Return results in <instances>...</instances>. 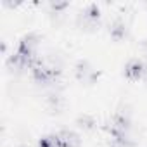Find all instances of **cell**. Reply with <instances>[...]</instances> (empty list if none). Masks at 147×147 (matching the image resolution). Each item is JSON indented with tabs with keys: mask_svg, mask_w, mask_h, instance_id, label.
Returning <instances> with one entry per match:
<instances>
[{
	"mask_svg": "<svg viewBox=\"0 0 147 147\" xmlns=\"http://www.w3.org/2000/svg\"><path fill=\"white\" fill-rule=\"evenodd\" d=\"M38 43H40L38 35H35V33H28V35L21 40V43H19V50H18V52H21V54H24V55H28V57H33L35 52H36Z\"/></svg>",
	"mask_w": 147,
	"mask_h": 147,
	"instance_id": "6da1fadb",
	"label": "cell"
},
{
	"mask_svg": "<svg viewBox=\"0 0 147 147\" xmlns=\"http://www.w3.org/2000/svg\"><path fill=\"white\" fill-rule=\"evenodd\" d=\"M57 140H59V147H78L80 145V137L69 130L57 133Z\"/></svg>",
	"mask_w": 147,
	"mask_h": 147,
	"instance_id": "7a4b0ae2",
	"label": "cell"
},
{
	"mask_svg": "<svg viewBox=\"0 0 147 147\" xmlns=\"http://www.w3.org/2000/svg\"><path fill=\"white\" fill-rule=\"evenodd\" d=\"M76 76L82 82H94L95 73H94V69L90 67V64L87 61H80L76 64Z\"/></svg>",
	"mask_w": 147,
	"mask_h": 147,
	"instance_id": "3957f363",
	"label": "cell"
},
{
	"mask_svg": "<svg viewBox=\"0 0 147 147\" xmlns=\"http://www.w3.org/2000/svg\"><path fill=\"white\" fill-rule=\"evenodd\" d=\"M125 73H126V76H128V78L137 80V78H140V76L144 75V64H142L140 61H131V62L126 64Z\"/></svg>",
	"mask_w": 147,
	"mask_h": 147,
	"instance_id": "277c9868",
	"label": "cell"
},
{
	"mask_svg": "<svg viewBox=\"0 0 147 147\" xmlns=\"http://www.w3.org/2000/svg\"><path fill=\"white\" fill-rule=\"evenodd\" d=\"M111 33H113L116 38L125 36V33H126V26H125V23H123V21H114L113 26H111Z\"/></svg>",
	"mask_w": 147,
	"mask_h": 147,
	"instance_id": "5b68a950",
	"label": "cell"
},
{
	"mask_svg": "<svg viewBox=\"0 0 147 147\" xmlns=\"http://www.w3.org/2000/svg\"><path fill=\"white\" fill-rule=\"evenodd\" d=\"M78 125H80L83 130H92V128H94V125H95V121H94V118H92V116L83 114V116H80V118H78Z\"/></svg>",
	"mask_w": 147,
	"mask_h": 147,
	"instance_id": "8992f818",
	"label": "cell"
},
{
	"mask_svg": "<svg viewBox=\"0 0 147 147\" xmlns=\"http://www.w3.org/2000/svg\"><path fill=\"white\" fill-rule=\"evenodd\" d=\"M40 147H59V140H57V135L55 137H47L40 142Z\"/></svg>",
	"mask_w": 147,
	"mask_h": 147,
	"instance_id": "52a82bcc",
	"label": "cell"
},
{
	"mask_svg": "<svg viewBox=\"0 0 147 147\" xmlns=\"http://www.w3.org/2000/svg\"><path fill=\"white\" fill-rule=\"evenodd\" d=\"M66 5H67L66 2H52V7H54L55 11H57V9H64Z\"/></svg>",
	"mask_w": 147,
	"mask_h": 147,
	"instance_id": "ba28073f",
	"label": "cell"
},
{
	"mask_svg": "<svg viewBox=\"0 0 147 147\" xmlns=\"http://www.w3.org/2000/svg\"><path fill=\"white\" fill-rule=\"evenodd\" d=\"M142 54H144L145 62H147V40H145V42H142Z\"/></svg>",
	"mask_w": 147,
	"mask_h": 147,
	"instance_id": "9c48e42d",
	"label": "cell"
}]
</instances>
